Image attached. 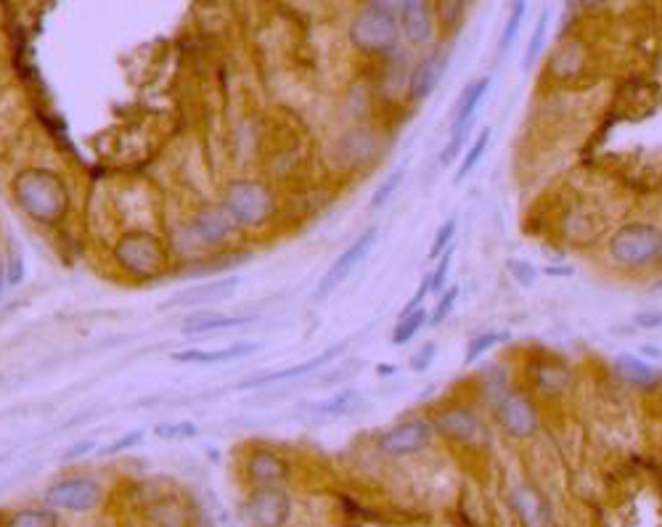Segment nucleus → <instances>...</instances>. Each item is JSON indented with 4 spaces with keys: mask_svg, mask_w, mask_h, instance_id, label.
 I'll list each match as a JSON object with an SVG mask.
<instances>
[{
    "mask_svg": "<svg viewBox=\"0 0 662 527\" xmlns=\"http://www.w3.org/2000/svg\"><path fill=\"white\" fill-rule=\"evenodd\" d=\"M157 437L162 440H189V437L199 435V427L194 422H175V424H157L154 427Z\"/></svg>",
    "mask_w": 662,
    "mask_h": 527,
    "instance_id": "nucleus-37",
    "label": "nucleus"
},
{
    "mask_svg": "<svg viewBox=\"0 0 662 527\" xmlns=\"http://www.w3.org/2000/svg\"><path fill=\"white\" fill-rule=\"evenodd\" d=\"M509 339H512V332H509V329H490V332H480L477 337L469 339L467 353H464V363L480 361L482 355L490 353L493 347L504 345Z\"/></svg>",
    "mask_w": 662,
    "mask_h": 527,
    "instance_id": "nucleus-27",
    "label": "nucleus"
},
{
    "mask_svg": "<svg viewBox=\"0 0 662 527\" xmlns=\"http://www.w3.org/2000/svg\"><path fill=\"white\" fill-rule=\"evenodd\" d=\"M493 414H496V422L501 424V430H504L506 435L520 437V440L533 437L535 432H538V427H541L538 408H535L533 400L520 390L504 392V395L498 398Z\"/></svg>",
    "mask_w": 662,
    "mask_h": 527,
    "instance_id": "nucleus-9",
    "label": "nucleus"
},
{
    "mask_svg": "<svg viewBox=\"0 0 662 527\" xmlns=\"http://www.w3.org/2000/svg\"><path fill=\"white\" fill-rule=\"evenodd\" d=\"M255 321V316H226L218 310H196L191 316L183 318L181 334L186 337H199V334H218L226 329H239Z\"/></svg>",
    "mask_w": 662,
    "mask_h": 527,
    "instance_id": "nucleus-19",
    "label": "nucleus"
},
{
    "mask_svg": "<svg viewBox=\"0 0 662 527\" xmlns=\"http://www.w3.org/2000/svg\"><path fill=\"white\" fill-rule=\"evenodd\" d=\"M244 472H247V480L255 488H260V485H284L292 475V467L281 453L271 451V448H255L247 456Z\"/></svg>",
    "mask_w": 662,
    "mask_h": 527,
    "instance_id": "nucleus-15",
    "label": "nucleus"
},
{
    "mask_svg": "<svg viewBox=\"0 0 662 527\" xmlns=\"http://www.w3.org/2000/svg\"><path fill=\"white\" fill-rule=\"evenodd\" d=\"M8 289V273H6V257H0V297Z\"/></svg>",
    "mask_w": 662,
    "mask_h": 527,
    "instance_id": "nucleus-46",
    "label": "nucleus"
},
{
    "mask_svg": "<svg viewBox=\"0 0 662 527\" xmlns=\"http://www.w3.org/2000/svg\"><path fill=\"white\" fill-rule=\"evenodd\" d=\"M549 24H551V8L546 6L538 14V22H535V30L533 35H530V40H527V48H525V56H522V69H530L538 61V56L543 53V46H546V35H549Z\"/></svg>",
    "mask_w": 662,
    "mask_h": 527,
    "instance_id": "nucleus-29",
    "label": "nucleus"
},
{
    "mask_svg": "<svg viewBox=\"0 0 662 527\" xmlns=\"http://www.w3.org/2000/svg\"><path fill=\"white\" fill-rule=\"evenodd\" d=\"M347 347H350V339H342L339 345H331L329 350L318 353L316 358H308V361L294 363V366H286V369L279 371H263V374H255V377L241 379V382L236 384V390H260V387H268V384L292 382V379H302L308 377V374H318V371L324 369V366H329L331 361H337Z\"/></svg>",
    "mask_w": 662,
    "mask_h": 527,
    "instance_id": "nucleus-10",
    "label": "nucleus"
},
{
    "mask_svg": "<svg viewBox=\"0 0 662 527\" xmlns=\"http://www.w3.org/2000/svg\"><path fill=\"white\" fill-rule=\"evenodd\" d=\"M506 271H509V276H512V279L525 289L533 287L535 279H538V268L527 263V260H517V257L506 260Z\"/></svg>",
    "mask_w": 662,
    "mask_h": 527,
    "instance_id": "nucleus-35",
    "label": "nucleus"
},
{
    "mask_svg": "<svg viewBox=\"0 0 662 527\" xmlns=\"http://www.w3.org/2000/svg\"><path fill=\"white\" fill-rule=\"evenodd\" d=\"M223 207L236 228H260L276 212V194L263 181H234L223 196Z\"/></svg>",
    "mask_w": 662,
    "mask_h": 527,
    "instance_id": "nucleus-5",
    "label": "nucleus"
},
{
    "mask_svg": "<svg viewBox=\"0 0 662 527\" xmlns=\"http://www.w3.org/2000/svg\"><path fill=\"white\" fill-rule=\"evenodd\" d=\"M403 181H406V165L395 167V170L384 178L382 186H379V189L374 191V196H371V210H382V207H387L392 196L400 191Z\"/></svg>",
    "mask_w": 662,
    "mask_h": 527,
    "instance_id": "nucleus-31",
    "label": "nucleus"
},
{
    "mask_svg": "<svg viewBox=\"0 0 662 527\" xmlns=\"http://www.w3.org/2000/svg\"><path fill=\"white\" fill-rule=\"evenodd\" d=\"M543 276H551V279H570V276H575V268L572 265H546V268H541Z\"/></svg>",
    "mask_w": 662,
    "mask_h": 527,
    "instance_id": "nucleus-44",
    "label": "nucleus"
},
{
    "mask_svg": "<svg viewBox=\"0 0 662 527\" xmlns=\"http://www.w3.org/2000/svg\"><path fill=\"white\" fill-rule=\"evenodd\" d=\"M633 326H636V329H644V332L660 329L662 310H639V313L633 316Z\"/></svg>",
    "mask_w": 662,
    "mask_h": 527,
    "instance_id": "nucleus-42",
    "label": "nucleus"
},
{
    "mask_svg": "<svg viewBox=\"0 0 662 527\" xmlns=\"http://www.w3.org/2000/svg\"><path fill=\"white\" fill-rule=\"evenodd\" d=\"M427 324H429V310L424 308V305L422 308L411 310V313H406V316H398V324H395V329H392L390 342L395 347L408 345V342H411L416 334L422 332Z\"/></svg>",
    "mask_w": 662,
    "mask_h": 527,
    "instance_id": "nucleus-25",
    "label": "nucleus"
},
{
    "mask_svg": "<svg viewBox=\"0 0 662 527\" xmlns=\"http://www.w3.org/2000/svg\"><path fill=\"white\" fill-rule=\"evenodd\" d=\"M448 61H451V56L443 48L424 56L408 77V98L411 101H427L437 91V85L443 83L445 72H448Z\"/></svg>",
    "mask_w": 662,
    "mask_h": 527,
    "instance_id": "nucleus-14",
    "label": "nucleus"
},
{
    "mask_svg": "<svg viewBox=\"0 0 662 527\" xmlns=\"http://www.w3.org/2000/svg\"><path fill=\"white\" fill-rule=\"evenodd\" d=\"M453 255H456V241H453L451 247H445L443 255L437 257L435 271L429 273V294H443L445 279H448V273H451Z\"/></svg>",
    "mask_w": 662,
    "mask_h": 527,
    "instance_id": "nucleus-33",
    "label": "nucleus"
},
{
    "mask_svg": "<svg viewBox=\"0 0 662 527\" xmlns=\"http://www.w3.org/2000/svg\"><path fill=\"white\" fill-rule=\"evenodd\" d=\"M114 260L122 271L141 281L159 279L170 268V252H167L165 241L151 231H141V228H133L120 236V241L114 244Z\"/></svg>",
    "mask_w": 662,
    "mask_h": 527,
    "instance_id": "nucleus-2",
    "label": "nucleus"
},
{
    "mask_svg": "<svg viewBox=\"0 0 662 527\" xmlns=\"http://www.w3.org/2000/svg\"><path fill=\"white\" fill-rule=\"evenodd\" d=\"M612 371H615V377L620 382L631 384L636 390H657L662 384V371L644 361V358H636V355H617Z\"/></svg>",
    "mask_w": 662,
    "mask_h": 527,
    "instance_id": "nucleus-18",
    "label": "nucleus"
},
{
    "mask_svg": "<svg viewBox=\"0 0 662 527\" xmlns=\"http://www.w3.org/2000/svg\"><path fill=\"white\" fill-rule=\"evenodd\" d=\"M490 91V77H477L474 83H469L464 88L459 98V106H456V117H453V130L451 133H459V130L472 128L474 117L480 112L482 101L488 98Z\"/></svg>",
    "mask_w": 662,
    "mask_h": 527,
    "instance_id": "nucleus-21",
    "label": "nucleus"
},
{
    "mask_svg": "<svg viewBox=\"0 0 662 527\" xmlns=\"http://www.w3.org/2000/svg\"><path fill=\"white\" fill-rule=\"evenodd\" d=\"M260 345L257 342H236V345L220 347V350H181V353H170V361L173 363H194V366H212V363H228V361H239V358H247V355L257 353Z\"/></svg>",
    "mask_w": 662,
    "mask_h": 527,
    "instance_id": "nucleus-20",
    "label": "nucleus"
},
{
    "mask_svg": "<svg viewBox=\"0 0 662 527\" xmlns=\"http://www.w3.org/2000/svg\"><path fill=\"white\" fill-rule=\"evenodd\" d=\"M641 355H644L647 361H662V347L641 345Z\"/></svg>",
    "mask_w": 662,
    "mask_h": 527,
    "instance_id": "nucleus-45",
    "label": "nucleus"
},
{
    "mask_svg": "<svg viewBox=\"0 0 662 527\" xmlns=\"http://www.w3.org/2000/svg\"><path fill=\"white\" fill-rule=\"evenodd\" d=\"M459 289L461 287H456V284H453V287H445L443 294H437L440 300H437L435 310L429 313V324L440 326L445 321V318L451 316L453 308H456V300H459Z\"/></svg>",
    "mask_w": 662,
    "mask_h": 527,
    "instance_id": "nucleus-34",
    "label": "nucleus"
},
{
    "mask_svg": "<svg viewBox=\"0 0 662 527\" xmlns=\"http://www.w3.org/2000/svg\"><path fill=\"white\" fill-rule=\"evenodd\" d=\"M490 133H493L490 128H482L480 133H477V138H474L472 144H469L467 154H464V159H461L459 170H456V175H453V183H464L467 181V175L474 173V167L480 165V159L485 157V151H488Z\"/></svg>",
    "mask_w": 662,
    "mask_h": 527,
    "instance_id": "nucleus-28",
    "label": "nucleus"
},
{
    "mask_svg": "<svg viewBox=\"0 0 662 527\" xmlns=\"http://www.w3.org/2000/svg\"><path fill=\"white\" fill-rule=\"evenodd\" d=\"M610 257L623 268L662 263V231L652 223H625L610 236Z\"/></svg>",
    "mask_w": 662,
    "mask_h": 527,
    "instance_id": "nucleus-3",
    "label": "nucleus"
},
{
    "mask_svg": "<svg viewBox=\"0 0 662 527\" xmlns=\"http://www.w3.org/2000/svg\"><path fill=\"white\" fill-rule=\"evenodd\" d=\"M377 236H379V228L369 226L358 239L353 241V244H350V247L342 249V255L334 260V265H331L324 279H321V284H318L313 300H326V297H331V294L337 292V289L353 276L355 268L371 255V249L377 244Z\"/></svg>",
    "mask_w": 662,
    "mask_h": 527,
    "instance_id": "nucleus-7",
    "label": "nucleus"
},
{
    "mask_svg": "<svg viewBox=\"0 0 662 527\" xmlns=\"http://www.w3.org/2000/svg\"><path fill=\"white\" fill-rule=\"evenodd\" d=\"M236 287H239V276H226V279L207 281V284H199V287L183 289V292H178L175 297H170L162 308H178V305H183V308L212 305V302H220L226 300V297H231V294L236 292Z\"/></svg>",
    "mask_w": 662,
    "mask_h": 527,
    "instance_id": "nucleus-17",
    "label": "nucleus"
},
{
    "mask_svg": "<svg viewBox=\"0 0 662 527\" xmlns=\"http://www.w3.org/2000/svg\"><path fill=\"white\" fill-rule=\"evenodd\" d=\"M398 24L400 35L406 38V43L422 48L432 40L435 32V11L429 0H400L398 3Z\"/></svg>",
    "mask_w": 662,
    "mask_h": 527,
    "instance_id": "nucleus-13",
    "label": "nucleus"
},
{
    "mask_svg": "<svg viewBox=\"0 0 662 527\" xmlns=\"http://www.w3.org/2000/svg\"><path fill=\"white\" fill-rule=\"evenodd\" d=\"M456 228H459L456 218H448L443 226L437 228L435 239H432V249H429V257H432V260H437V257L443 255L445 247H451L453 239H456Z\"/></svg>",
    "mask_w": 662,
    "mask_h": 527,
    "instance_id": "nucleus-36",
    "label": "nucleus"
},
{
    "mask_svg": "<svg viewBox=\"0 0 662 527\" xmlns=\"http://www.w3.org/2000/svg\"><path fill=\"white\" fill-rule=\"evenodd\" d=\"M14 199L38 226H59L69 215L67 183L48 167H24L14 178Z\"/></svg>",
    "mask_w": 662,
    "mask_h": 527,
    "instance_id": "nucleus-1",
    "label": "nucleus"
},
{
    "mask_svg": "<svg viewBox=\"0 0 662 527\" xmlns=\"http://www.w3.org/2000/svg\"><path fill=\"white\" fill-rule=\"evenodd\" d=\"M525 14H527V0H514L512 8H509V16H506L501 40H498V53H501V56H506L509 48L514 46V40H517V35H520L522 30V22H525Z\"/></svg>",
    "mask_w": 662,
    "mask_h": 527,
    "instance_id": "nucleus-30",
    "label": "nucleus"
},
{
    "mask_svg": "<svg viewBox=\"0 0 662 527\" xmlns=\"http://www.w3.org/2000/svg\"><path fill=\"white\" fill-rule=\"evenodd\" d=\"M429 424H432V430L440 432V435H443L445 440H451V443L469 445L482 437L480 416L467 406L443 408V411H437L435 419Z\"/></svg>",
    "mask_w": 662,
    "mask_h": 527,
    "instance_id": "nucleus-12",
    "label": "nucleus"
},
{
    "mask_svg": "<svg viewBox=\"0 0 662 527\" xmlns=\"http://www.w3.org/2000/svg\"><path fill=\"white\" fill-rule=\"evenodd\" d=\"M395 371H398V366H392V363H379L377 366L379 377H392Z\"/></svg>",
    "mask_w": 662,
    "mask_h": 527,
    "instance_id": "nucleus-47",
    "label": "nucleus"
},
{
    "mask_svg": "<svg viewBox=\"0 0 662 527\" xmlns=\"http://www.w3.org/2000/svg\"><path fill=\"white\" fill-rule=\"evenodd\" d=\"M6 527H59V514L51 506H30L11 514Z\"/></svg>",
    "mask_w": 662,
    "mask_h": 527,
    "instance_id": "nucleus-26",
    "label": "nucleus"
},
{
    "mask_svg": "<svg viewBox=\"0 0 662 527\" xmlns=\"http://www.w3.org/2000/svg\"><path fill=\"white\" fill-rule=\"evenodd\" d=\"M249 527H284L292 517V498L281 485H260L244 504Z\"/></svg>",
    "mask_w": 662,
    "mask_h": 527,
    "instance_id": "nucleus-8",
    "label": "nucleus"
},
{
    "mask_svg": "<svg viewBox=\"0 0 662 527\" xmlns=\"http://www.w3.org/2000/svg\"><path fill=\"white\" fill-rule=\"evenodd\" d=\"M350 43L363 56H387L398 48L400 24L390 8L369 6L358 11L350 24Z\"/></svg>",
    "mask_w": 662,
    "mask_h": 527,
    "instance_id": "nucleus-4",
    "label": "nucleus"
},
{
    "mask_svg": "<svg viewBox=\"0 0 662 527\" xmlns=\"http://www.w3.org/2000/svg\"><path fill=\"white\" fill-rule=\"evenodd\" d=\"M469 138V130H459V133H451V138H448V144H445V149L440 151V157H437V162L443 167L453 165L456 162V157L461 154V149H464V144H467Z\"/></svg>",
    "mask_w": 662,
    "mask_h": 527,
    "instance_id": "nucleus-39",
    "label": "nucleus"
},
{
    "mask_svg": "<svg viewBox=\"0 0 662 527\" xmlns=\"http://www.w3.org/2000/svg\"><path fill=\"white\" fill-rule=\"evenodd\" d=\"M6 273H8V287H19L24 281V257L19 252H11L6 257Z\"/></svg>",
    "mask_w": 662,
    "mask_h": 527,
    "instance_id": "nucleus-41",
    "label": "nucleus"
},
{
    "mask_svg": "<svg viewBox=\"0 0 662 527\" xmlns=\"http://www.w3.org/2000/svg\"><path fill=\"white\" fill-rule=\"evenodd\" d=\"M435 355H437V342L429 339V342H424V345L419 347L414 355H411V371H416V374H424V371L432 366V361H435Z\"/></svg>",
    "mask_w": 662,
    "mask_h": 527,
    "instance_id": "nucleus-40",
    "label": "nucleus"
},
{
    "mask_svg": "<svg viewBox=\"0 0 662 527\" xmlns=\"http://www.w3.org/2000/svg\"><path fill=\"white\" fill-rule=\"evenodd\" d=\"M533 379L535 384H538L543 392H549V395H559V392H565L572 384L570 369H565V366L557 361H546L541 363V366H535Z\"/></svg>",
    "mask_w": 662,
    "mask_h": 527,
    "instance_id": "nucleus-24",
    "label": "nucleus"
},
{
    "mask_svg": "<svg viewBox=\"0 0 662 527\" xmlns=\"http://www.w3.org/2000/svg\"><path fill=\"white\" fill-rule=\"evenodd\" d=\"M432 424L424 422V419H408V422H400L395 427H390L387 432L379 435V448L387 456H411V453H419L422 448H427L429 440H432Z\"/></svg>",
    "mask_w": 662,
    "mask_h": 527,
    "instance_id": "nucleus-11",
    "label": "nucleus"
},
{
    "mask_svg": "<svg viewBox=\"0 0 662 527\" xmlns=\"http://www.w3.org/2000/svg\"><path fill=\"white\" fill-rule=\"evenodd\" d=\"M604 0H580V6L583 8H596V6H602Z\"/></svg>",
    "mask_w": 662,
    "mask_h": 527,
    "instance_id": "nucleus-48",
    "label": "nucleus"
},
{
    "mask_svg": "<svg viewBox=\"0 0 662 527\" xmlns=\"http://www.w3.org/2000/svg\"><path fill=\"white\" fill-rule=\"evenodd\" d=\"M234 228L236 223L231 220L223 204H207L191 220V231H194L196 239L202 241L204 247H220L223 241H228V236L234 234Z\"/></svg>",
    "mask_w": 662,
    "mask_h": 527,
    "instance_id": "nucleus-16",
    "label": "nucleus"
},
{
    "mask_svg": "<svg viewBox=\"0 0 662 527\" xmlns=\"http://www.w3.org/2000/svg\"><path fill=\"white\" fill-rule=\"evenodd\" d=\"M143 437H146V432H143V430L125 432V435L117 437L114 443L104 445V448H98V453H101V456H117V453H125V451H130V448H136V445H141L143 443Z\"/></svg>",
    "mask_w": 662,
    "mask_h": 527,
    "instance_id": "nucleus-38",
    "label": "nucleus"
},
{
    "mask_svg": "<svg viewBox=\"0 0 662 527\" xmlns=\"http://www.w3.org/2000/svg\"><path fill=\"white\" fill-rule=\"evenodd\" d=\"M512 498L527 527H546V522H549V506L533 488H517Z\"/></svg>",
    "mask_w": 662,
    "mask_h": 527,
    "instance_id": "nucleus-23",
    "label": "nucleus"
},
{
    "mask_svg": "<svg viewBox=\"0 0 662 527\" xmlns=\"http://www.w3.org/2000/svg\"><path fill=\"white\" fill-rule=\"evenodd\" d=\"M464 11H467V0H437L435 16L440 19L445 30L453 32L459 30L461 19H464Z\"/></svg>",
    "mask_w": 662,
    "mask_h": 527,
    "instance_id": "nucleus-32",
    "label": "nucleus"
},
{
    "mask_svg": "<svg viewBox=\"0 0 662 527\" xmlns=\"http://www.w3.org/2000/svg\"><path fill=\"white\" fill-rule=\"evenodd\" d=\"M363 395L358 390H339L337 395H331L329 400L313 403V414L326 416V419H339V416H350L363 408Z\"/></svg>",
    "mask_w": 662,
    "mask_h": 527,
    "instance_id": "nucleus-22",
    "label": "nucleus"
},
{
    "mask_svg": "<svg viewBox=\"0 0 662 527\" xmlns=\"http://www.w3.org/2000/svg\"><path fill=\"white\" fill-rule=\"evenodd\" d=\"M104 498V488L91 477H67L48 485L43 493V501L51 509H64V512H93Z\"/></svg>",
    "mask_w": 662,
    "mask_h": 527,
    "instance_id": "nucleus-6",
    "label": "nucleus"
},
{
    "mask_svg": "<svg viewBox=\"0 0 662 527\" xmlns=\"http://www.w3.org/2000/svg\"><path fill=\"white\" fill-rule=\"evenodd\" d=\"M93 451H96V440L88 437V440H77L72 448H67V451L61 453V459L75 461V459H83V456H88V453H93Z\"/></svg>",
    "mask_w": 662,
    "mask_h": 527,
    "instance_id": "nucleus-43",
    "label": "nucleus"
}]
</instances>
